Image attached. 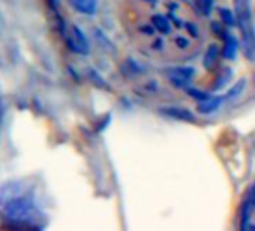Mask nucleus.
<instances>
[{
    "label": "nucleus",
    "instance_id": "2eb2a0df",
    "mask_svg": "<svg viewBox=\"0 0 255 231\" xmlns=\"http://www.w3.org/2000/svg\"><path fill=\"white\" fill-rule=\"evenodd\" d=\"M188 93L191 95V96H194L198 102H204L206 99H209V96H207V93H204V92H201V90H197V89H188Z\"/></svg>",
    "mask_w": 255,
    "mask_h": 231
},
{
    "label": "nucleus",
    "instance_id": "423d86ee",
    "mask_svg": "<svg viewBox=\"0 0 255 231\" xmlns=\"http://www.w3.org/2000/svg\"><path fill=\"white\" fill-rule=\"evenodd\" d=\"M69 5L83 15H95L99 8V0H68Z\"/></svg>",
    "mask_w": 255,
    "mask_h": 231
},
{
    "label": "nucleus",
    "instance_id": "9b49d317",
    "mask_svg": "<svg viewBox=\"0 0 255 231\" xmlns=\"http://www.w3.org/2000/svg\"><path fill=\"white\" fill-rule=\"evenodd\" d=\"M93 35H95V38H96V42H98L104 50H107L108 53H110V51H111V53L116 51V47L113 45V42L108 39V36H107L101 29H95V30H93Z\"/></svg>",
    "mask_w": 255,
    "mask_h": 231
},
{
    "label": "nucleus",
    "instance_id": "0eeeda50",
    "mask_svg": "<svg viewBox=\"0 0 255 231\" xmlns=\"http://www.w3.org/2000/svg\"><path fill=\"white\" fill-rule=\"evenodd\" d=\"M239 54V42L234 36L225 35L224 36V48H222V56L228 60H234Z\"/></svg>",
    "mask_w": 255,
    "mask_h": 231
},
{
    "label": "nucleus",
    "instance_id": "4468645a",
    "mask_svg": "<svg viewBox=\"0 0 255 231\" xmlns=\"http://www.w3.org/2000/svg\"><path fill=\"white\" fill-rule=\"evenodd\" d=\"M197 8L203 12V14H210L212 8H213V0H195Z\"/></svg>",
    "mask_w": 255,
    "mask_h": 231
},
{
    "label": "nucleus",
    "instance_id": "6ab92c4d",
    "mask_svg": "<svg viewBox=\"0 0 255 231\" xmlns=\"http://www.w3.org/2000/svg\"><path fill=\"white\" fill-rule=\"evenodd\" d=\"M143 2H146V3H149L150 6H156V5L159 3V0H143Z\"/></svg>",
    "mask_w": 255,
    "mask_h": 231
},
{
    "label": "nucleus",
    "instance_id": "ddd939ff",
    "mask_svg": "<svg viewBox=\"0 0 255 231\" xmlns=\"http://www.w3.org/2000/svg\"><path fill=\"white\" fill-rule=\"evenodd\" d=\"M245 86H246V80L245 78H242V80H239L233 87H230V90L227 92V95H225V99H234V98H237L242 92H243V89H245Z\"/></svg>",
    "mask_w": 255,
    "mask_h": 231
},
{
    "label": "nucleus",
    "instance_id": "aec40b11",
    "mask_svg": "<svg viewBox=\"0 0 255 231\" xmlns=\"http://www.w3.org/2000/svg\"><path fill=\"white\" fill-rule=\"evenodd\" d=\"M57 2H59V0H48V5H50L51 8H56V6H57Z\"/></svg>",
    "mask_w": 255,
    "mask_h": 231
},
{
    "label": "nucleus",
    "instance_id": "dca6fc26",
    "mask_svg": "<svg viewBox=\"0 0 255 231\" xmlns=\"http://www.w3.org/2000/svg\"><path fill=\"white\" fill-rule=\"evenodd\" d=\"M185 29H186V32H188L194 39L200 38V32H198L197 24H194V23H185Z\"/></svg>",
    "mask_w": 255,
    "mask_h": 231
},
{
    "label": "nucleus",
    "instance_id": "a211bd4d",
    "mask_svg": "<svg viewBox=\"0 0 255 231\" xmlns=\"http://www.w3.org/2000/svg\"><path fill=\"white\" fill-rule=\"evenodd\" d=\"M212 27H213V32L216 33V35H219V36H225L227 33H225V30H224V27L221 26V23H213L212 24Z\"/></svg>",
    "mask_w": 255,
    "mask_h": 231
},
{
    "label": "nucleus",
    "instance_id": "9d476101",
    "mask_svg": "<svg viewBox=\"0 0 255 231\" xmlns=\"http://www.w3.org/2000/svg\"><path fill=\"white\" fill-rule=\"evenodd\" d=\"M224 98H219V96H213V98H209L206 99L204 102H200L198 105V111L203 113V114H210V113H215L218 111V108L221 107Z\"/></svg>",
    "mask_w": 255,
    "mask_h": 231
},
{
    "label": "nucleus",
    "instance_id": "39448f33",
    "mask_svg": "<svg viewBox=\"0 0 255 231\" xmlns=\"http://www.w3.org/2000/svg\"><path fill=\"white\" fill-rule=\"evenodd\" d=\"M161 113L168 116L171 119H176V120H180V122H195V116L186 110V108H180V107H164L161 108Z\"/></svg>",
    "mask_w": 255,
    "mask_h": 231
},
{
    "label": "nucleus",
    "instance_id": "6e6552de",
    "mask_svg": "<svg viewBox=\"0 0 255 231\" xmlns=\"http://www.w3.org/2000/svg\"><path fill=\"white\" fill-rule=\"evenodd\" d=\"M150 21H152V26L155 27V30L161 32V33H164V35L171 33V30H173V23H171V20H170L168 17L162 15V14H153L152 18H150Z\"/></svg>",
    "mask_w": 255,
    "mask_h": 231
},
{
    "label": "nucleus",
    "instance_id": "f03ea898",
    "mask_svg": "<svg viewBox=\"0 0 255 231\" xmlns=\"http://www.w3.org/2000/svg\"><path fill=\"white\" fill-rule=\"evenodd\" d=\"M66 42L69 45V48L74 51V53H78V54H89V41L84 35V32L78 27V26H71V30H69V36L66 38Z\"/></svg>",
    "mask_w": 255,
    "mask_h": 231
},
{
    "label": "nucleus",
    "instance_id": "7ed1b4c3",
    "mask_svg": "<svg viewBox=\"0 0 255 231\" xmlns=\"http://www.w3.org/2000/svg\"><path fill=\"white\" fill-rule=\"evenodd\" d=\"M195 69L189 66H177L168 71V78L170 81L177 87V89H189V81L194 77Z\"/></svg>",
    "mask_w": 255,
    "mask_h": 231
},
{
    "label": "nucleus",
    "instance_id": "1a4fd4ad",
    "mask_svg": "<svg viewBox=\"0 0 255 231\" xmlns=\"http://www.w3.org/2000/svg\"><path fill=\"white\" fill-rule=\"evenodd\" d=\"M218 57H219V47L216 44H210L206 50V54H204V59H203V66L206 69H213L216 66V62H218Z\"/></svg>",
    "mask_w": 255,
    "mask_h": 231
},
{
    "label": "nucleus",
    "instance_id": "f257e3e1",
    "mask_svg": "<svg viewBox=\"0 0 255 231\" xmlns=\"http://www.w3.org/2000/svg\"><path fill=\"white\" fill-rule=\"evenodd\" d=\"M236 20L242 36V50L248 60L255 59V39H254V24L252 11L249 0H234Z\"/></svg>",
    "mask_w": 255,
    "mask_h": 231
},
{
    "label": "nucleus",
    "instance_id": "412c9836",
    "mask_svg": "<svg viewBox=\"0 0 255 231\" xmlns=\"http://www.w3.org/2000/svg\"><path fill=\"white\" fill-rule=\"evenodd\" d=\"M249 197H251V200L254 201V206H255V186H254V189H252V192L249 194Z\"/></svg>",
    "mask_w": 255,
    "mask_h": 231
},
{
    "label": "nucleus",
    "instance_id": "f3484780",
    "mask_svg": "<svg viewBox=\"0 0 255 231\" xmlns=\"http://www.w3.org/2000/svg\"><path fill=\"white\" fill-rule=\"evenodd\" d=\"M174 44L177 45V48L185 50V48H188V47L191 45V41H189L188 38H185V36H177V38L174 39Z\"/></svg>",
    "mask_w": 255,
    "mask_h": 231
},
{
    "label": "nucleus",
    "instance_id": "f8f14e48",
    "mask_svg": "<svg viewBox=\"0 0 255 231\" xmlns=\"http://www.w3.org/2000/svg\"><path fill=\"white\" fill-rule=\"evenodd\" d=\"M219 15H221V20L225 26L228 27H233L237 24V20H236V15L228 9V8H219Z\"/></svg>",
    "mask_w": 255,
    "mask_h": 231
},
{
    "label": "nucleus",
    "instance_id": "20e7f679",
    "mask_svg": "<svg viewBox=\"0 0 255 231\" xmlns=\"http://www.w3.org/2000/svg\"><path fill=\"white\" fill-rule=\"evenodd\" d=\"M32 212V204L24 198H17L9 201L6 206V216L11 221H26L24 218Z\"/></svg>",
    "mask_w": 255,
    "mask_h": 231
}]
</instances>
